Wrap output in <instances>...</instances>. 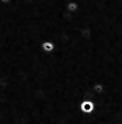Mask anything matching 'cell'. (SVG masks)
I'll return each mask as SVG.
<instances>
[{
    "instance_id": "obj_5",
    "label": "cell",
    "mask_w": 122,
    "mask_h": 124,
    "mask_svg": "<svg viewBox=\"0 0 122 124\" xmlns=\"http://www.w3.org/2000/svg\"><path fill=\"white\" fill-rule=\"evenodd\" d=\"M12 0H0V2H2L3 5H8V3H10Z\"/></svg>"
},
{
    "instance_id": "obj_3",
    "label": "cell",
    "mask_w": 122,
    "mask_h": 124,
    "mask_svg": "<svg viewBox=\"0 0 122 124\" xmlns=\"http://www.w3.org/2000/svg\"><path fill=\"white\" fill-rule=\"evenodd\" d=\"M66 9H67L68 12H71V13H76L79 10V5H78L77 1H69L66 5Z\"/></svg>"
},
{
    "instance_id": "obj_2",
    "label": "cell",
    "mask_w": 122,
    "mask_h": 124,
    "mask_svg": "<svg viewBox=\"0 0 122 124\" xmlns=\"http://www.w3.org/2000/svg\"><path fill=\"white\" fill-rule=\"evenodd\" d=\"M41 47H42L43 52H45V53H53L56 46L52 41H44L42 43V45H41Z\"/></svg>"
},
{
    "instance_id": "obj_1",
    "label": "cell",
    "mask_w": 122,
    "mask_h": 124,
    "mask_svg": "<svg viewBox=\"0 0 122 124\" xmlns=\"http://www.w3.org/2000/svg\"><path fill=\"white\" fill-rule=\"evenodd\" d=\"M80 111L85 114H91L96 110V103L91 100H84L79 105Z\"/></svg>"
},
{
    "instance_id": "obj_4",
    "label": "cell",
    "mask_w": 122,
    "mask_h": 124,
    "mask_svg": "<svg viewBox=\"0 0 122 124\" xmlns=\"http://www.w3.org/2000/svg\"><path fill=\"white\" fill-rule=\"evenodd\" d=\"M92 89H94V92L97 96H101V94L105 93V85L101 84V82H97Z\"/></svg>"
},
{
    "instance_id": "obj_6",
    "label": "cell",
    "mask_w": 122,
    "mask_h": 124,
    "mask_svg": "<svg viewBox=\"0 0 122 124\" xmlns=\"http://www.w3.org/2000/svg\"><path fill=\"white\" fill-rule=\"evenodd\" d=\"M24 1H25V2H28V3H32L34 0H24Z\"/></svg>"
}]
</instances>
